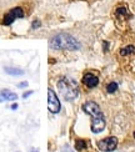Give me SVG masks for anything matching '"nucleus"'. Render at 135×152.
Wrapping results in <instances>:
<instances>
[{
  "label": "nucleus",
  "instance_id": "nucleus-16",
  "mask_svg": "<svg viewBox=\"0 0 135 152\" xmlns=\"http://www.w3.org/2000/svg\"><path fill=\"white\" fill-rule=\"evenodd\" d=\"M36 26H40V21H38V20L34 21V24H33V29L36 28Z\"/></svg>",
  "mask_w": 135,
  "mask_h": 152
},
{
  "label": "nucleus",
  "instance_id": "nucleus-7",
  "mask_svg": "<svg viewBox=\"0 0 135 152\" xmlns=\"http://www.w3.org/2000/svg\"><path fill=\"white\" fill-rule=\"evenodd\" d=\"M83 84H84L88 88H94V87L98 86L99 79H98V76H95L94 74L88 72L84 75V77H83Z\"/></svg>",
  "mask_w": 135,
  "mask_h": 152
},
{
  "label": "nucleus",
  "instance_id": "nucleus-2",
  "mask_svg": "<svg viewBox=\"0 0 135 152\" xmlns=\"http://www.w3.org/2000/svg\"><path fill=\"white\" fill-rule=\"evenodd\" d=\"M49 46L53 50H70V51H75V50L80 49V44L72 35L60 33L50 40Z\"/></svg>",
  "mask_w": 135,
  "mask_h": 152
},
{
  "label": "nucleus",
  "instance_id": "nucleus-8",
  "mask_svg": "<svg viewBox=\"0 0 135 152\" xmlns=\"http://www.w3.org/2000/svg\"><path fill=\"white\" fill-rule=\"evenodd\" d=\"M18 100V95L15 92H13L10 90H1L0 92V102L4 101H15Z\"/></svg>",
  "mask_w": 135,
  "mask_h": 152
},
{
  "label": "nucleus",
  "instance_id": "nucleus-5",
  "mask_svg": "<svg viewBox=\"0 0 135 152\" xmlns=\"http://www.w3.org/2000/svg\"><path fill=\"white\" fill-rule=\"evenodd\" d=\"M118 146V138L114 137V136H110V137H105L100 140L98 142V147L99 150L104 151V152H111L117 148Z\"/></svg>",
  "mask_w": 135,
  "mask_h": 152
},
{
  "label": "nucleus",
  "instance_id": "nucleus-19",
  "mask_svg": "<svg viewBox=\"0 0 135 152\" xmlns=\"http://www.w3.org/2000/svg\"><path fill=\"white\" fill-rule=\"evenodd\" d=\"M84 1H93V0H84Z\"/></svg>",
  "mask_w": 135,
  "mask_h": 152
},
{
  "label": "nucleus",
  "instance_id": "nucleus-17",
  "mask_svg": "<svg viewBox=\"0 0 135 152\" xmlns=\"http://www.w3.org/2000/svg\"><path fill=\"white\" fill-rule=\"evenodd\" d=\"M10 109H11V110H16V109H18V104H16V102H14V104H13V105L10 106Z\"/></svg>",
  "mask_w": 135,
  "mask_h": 152
},
{
  "label": "nucleus",
  "instance_id": "nucleus-6",
  "mask_svg": "<svg viewBox=\"0 0 135 152\" xmlns=\"http://www.w3.org/2000/svg\"><path fill=\"white\" fill-rule=\"evenodd\" d=\"M24 18V11L21 8H13L10 9L8 12L5 14L4 19H3V24L4 25H10L13 24L15 20H18V19H21Z\"/></svg>",
  "mask_w": 135,
  "mask_h": 152
},
{
  "label": "nucleus",
  "instance_id": "nucleus-4",
  "mask_svg": "<svg viewBox=\"0 0 135 152\" xmlns=\"http://www.w3.org/2000/svg\"><path fill=\"white\" fill-rule=\"evenodd\" d=\"M48 109L51 113H58L61 109L60 101L53 88H48Z\"/></svg>",
  "mask_w": 135,
  "mask_h": 152
},
{
  "label": "nucleus",
  "instance_id": "nucleus-12",
  "mask_svg": "<svg viewBox=\"0 0 135 152\" xmlns=\"http://www.w3.org/2000/svg\"><path fill=\"white\" fill-rule=\"evenodd\" d=\"M131 54H135V46H133V45H129V46L120 50L121 56H126V55H131Z\"/></svg>",
  "mask_w": 135,
  "mask_h": 152
},
{
  "label": "nucleus",
  "instance_id": "nucleus-15",
  "mask_svg": "<svg viewBox=\"0 0 135 152\" xmlns=\"http://www.w3.org/2000/svg\"><path fill=\"white\" fill-rule=\"evenodd\" d=\"M27 86H28V81H24V82L18 84V87H20V88H24V87H27Z\"/></svg>",
  "mask_w": 135,
  "mask_h": 152
},
{
  "label": "nucleus",
  "instance_id": "nucleus-14",
  "mask_svg": "<svg viewBox=\"0 0 135 152\" xmlns=\"http://www.w3.org/2000/svg\"><path fill=\"white\" fill-rule=\"evenodd\" d=\"M30 95H33V91H25L24 94H23V99H27V97H29L30 96Z\"/></svg>",
  "mask_w": 135,
  "mask_h": 152
},
{
  "label": "nucleus",
  "instance_id": "nucleus-9",
  "mask_svg": "<svg viewBox=\"0 0 135 152\" xmlns=\"http://www.w3.org/2000/svg\"><path fill=\"white\" fill-rule=\"evenodd\" d=\"M115 15H117V18L119 19V20H126V19L130 18L129 11H128L126 6H124V5L117 8V10H115Z\"/></svg>",
  "mask_w": 135,
  "mask_h": 152
},
{
  "label": "nucleus",
  "instance_id": "nucleus-18",
  "mask_svg": "<svg viewBox=\"0 0 135 152\" xmlns=\"http://www.w3.org/2000/svg\"><path fill=\"white\" fill-rule=\"evenodd\" d=\"M30 152H39V151H38L36 148H31V150H30Z\"/></svg>",
  "mask_w": 135,
  "mask_h": 152
},
{
  "label": "nucleus",
  "instance_id": "nucleus-10",
  "mask_svg": "<svg viewBox=\"0 0 135 152\" xmlns=\"http://www.w3.org/2000/svg\"><path fill=\"white\" fill-rule=\"evenodd\" d=\"M4 70L6 74H9L11 76H21L24 75V70H21V69H18V67H10V66H6L4 67Z\"/></svg>",
  "mask_w": 135,
  "mask_h": 152
},
{
  "label": "nucleus",
  "instance_id": "nucleus-1",
  "mask_svg": "<svg viewBox=\"0 0 135 152\" xmlns=\"http://www.w3.org/2000/svg\"><path fill=\"white\" fill-rule=\"evenodd\" d=\"M83 110L93 118L90 127H91V131L94 134H99V132H101L105 129L106 121H105V117L100 110V106L98 104L94 102V101H86V102L83 105Z\"/></svg>",
  "mask_w": 135,
  "mask_h": 152
},
{
  "label": "nucleus",
  "instance_id": "nucleus-13",
  "mask_svg": "<svg viewBox=\"0 0 135 152\" xmlns=\"http://www.w3.org/2000/svg\"><path fill=\"white\" fill-rule=\"evenodd\" d=\"M118 90V84L117 82H110V84H108L106 85V91L109 92V94H113V92H115Z\"/></svg>",
  "mask_w": 135,
  "mask_h": 152
},
{
  "label": "nucleus",
  "instance_id": "nucleus-20",
  "mask_svg": "<svg viewBox=\"0 0 135 152\" xmlns=\"http://www.w3.org/2000/svg\"><path fill=\"white\" fill-rule=\"evenodd\" d=\"M134 137H135V134H134Z\"/></svg>",
  "mask_w": 135,
  "mask_h": 152
},
{
  "label": "nucleus",
  "instance_id": "nucleus-3",
  "mask_svg": "<svg viewBox=\"0 0 135 152\" xmlns=\"http://www.w3.org/2000/svg\"><path fill=\"white\" fill-rule=\"evenodd\" d=\"M58 90L66 101H74L79 96V85L74 79L61 77L56 82Z\"/></svg>",
  "mask_w": 135,
  "mask_h": 152
},
{
  "label": "nucleus",
  "instance_id": "nucleus-11",
  "mask_svg": "<svg viewBox=\"0 0 135 152\" xmlns=\"http://www.w3.org/2000/svg\"><path fill=\"white\" fill-rule=\"evenodd\" d=\"M88 147V142L85 140H81V138H78V140L75 141V148L78 151H83Z\"/></svg>",
  "mask_w": 135,
  "mask_h": 152
}]
</instances>
